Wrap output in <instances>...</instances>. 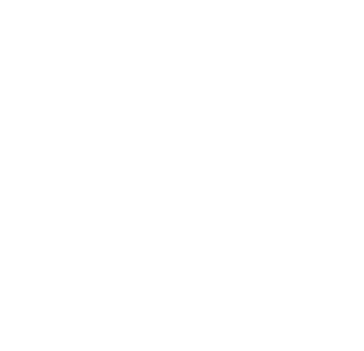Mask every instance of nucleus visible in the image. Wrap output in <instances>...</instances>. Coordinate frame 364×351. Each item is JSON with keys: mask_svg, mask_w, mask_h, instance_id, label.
<instances>
[]
</instances>
